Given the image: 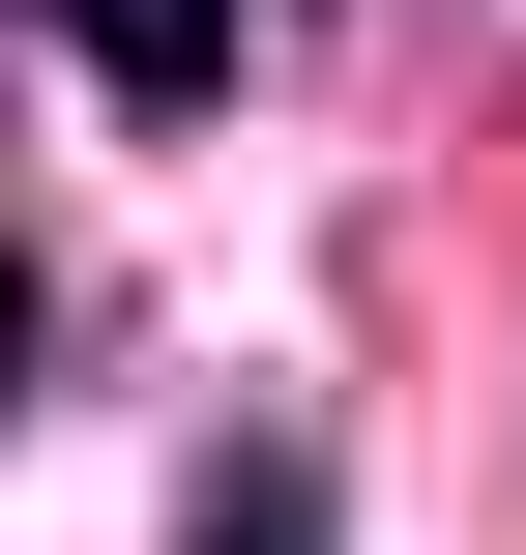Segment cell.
Listing matches in <instances>:
<instances>
[{
  "mask_svg": "<svg viewBox=\"0 0 526 555\" xmlns=\"http://www.w3.org/2000/svg\"><path fill=\"white\" fill-rule=\"evenodd\" d=\"M29 29H59L88 88H146V117H176V88H234V0H29Z\"/></svg>",
  "mask_w": 526,
  "mask_h": 555,
  "instance_id": "6da1fadb",
  "label": "cell"
},
{
  "mask_svg": "<svg viewBox=\"0 0 526 555\" xmlns=\"http://www.w3.org/2000/svg\"><path fill=\"white\" fill-rule=\"evenodd\" d=\"M205 555H322V468H234V498H205Z\"/></svg>",
  "mask_w": 526,
  "mask_h": 555,
  "instance_id": "7a4b0ae2",
  "label": "cell"
}]
</instances>
